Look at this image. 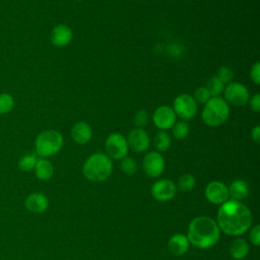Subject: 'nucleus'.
<instances>
[{
	"label": "nucleus",
	"mask_w": 260,
	"mask_h": 260,
	"mask_svg": "<svg viewBox=\"0 0 260 260\" xmlns=\"http://www.w3.org/2000/svg\"><path fill=\"white\" fill-rule=\"evenodd\" d=\"M105 149L106 154L111 159L121 160L127 156L129 150L126 137L118 132L110 134L105 141Z\"/></svg>",
	"instance_id": "nucleus-7"
},
{
	"label": "nucleus",
	"mask_w": 260,
	"mask_h": 260,
	"mask_svg": "<svg viewBox=\"0 0 260 260\" xmlns=\"http://www.w3.org/2000/svg\"><path fill=\"white\" fill-rule=\"evenodd\" d=\"M230 116V106L221 96H212L204 104L202 110V121L208 127H218L222 125Z\"/></svg>",
	"instance_id": "nucleus-4"
},
{
	"label": "nucleus",
	"mask_w": 260,
	"mask_h": 260,
	"mask_svg": "<svg viewBox=\"0 0 260 260\" xmlns=\"http://www.w3.org/2000/svg\"><path fill=\"white\" fill-rule=\"evenodd\" d=\"M249 239L254 246L260 245V225L259 224H256L252 228L249 235Z\"/></svg>",
	"instance_id": "nucleus-32"
},
{
	"label": "nucleus",
	"mask_w": 260,
	"mask_h": 260,
	"mask_svg": "<svg viewBox=\"0 0 260 260\" xmlns=\"http://www.w3.org/2000/svg\"><path fill=\"white\" fill-rule=\"evenodd\" d=\"M37 160L38 158L35 153L24 154L18 160V168L23 172H30L35 169Z\"/></svg>",
	"instance_id": "nucleus-24"
},
{
	"label": "nucleus",
	"mask_w": 260,
	"mask_h": 260,
	"mask_svg": "<svg viewBox=\"0 0 260 260\" xmlns=\"http://www.w3.org/2000/svg\"><path fill=\"white\" fill-rule=\"evenodd\" d=\"M36 177L41 181H47L52 178L54 174V167L52 162L47 158H39L35 166Z\"/></svg>",
	"instance_id": "nucleus-19"
},
{
	"label": "nucleus",
	"mask_w": 260,
	"mask_h": 260,
	"mask_svg": "<svg viewBox=\"0 0 260 260\" xmlns=\"http://www.w3.org/2000/svg\"><path fill=\"white\" fill-rule=\"evenodd\" d=\"M70 135L75 143L79 145H84L90 141L92 137V129L88 123L84 121H79L72 126L70 130Z\"/></svg>",
	"instance_id": "nucleus-15"
},
{
	"label": "nucleus",
	"mask_w": 260,
	"mask_h": 260,
	"mask_svg": "<svg viewBox=\"0 0 260 260\" xmlns=\"http://www.w3.org/2000/svg\"><path fill=\"white\" fill-rule=\"evenodd\" d=\"M64 139L57 130H45L39 133L35 141L36 153L43 157H49L58 153L63 147Z\"/></svg>",
	"instance_id": "nucleus-5"
},
{
	"label": "nucleus",
	"mask_w": 260,
	"mask_h": 260,
	"mask_svg": "<svg viewBox=\"0 0 260 260\" xmlns=\"http://www.w3.org/2000/svg\"><path fill=\"white\" fill-rule=\"evenodd\" d=\"M215 75L223 84H225L232 82V79L234 77V71L229 66H221L220 68H218Z\"/></svg>",
	"instance_id": "nucleus-28"
},
{
	"label": "nucleus",
	"mask_w": 260,
	"mask_h": 260,
	"mask_svg": "<svg viewBox=\"0 0 260 260\" xmlns=\"http://www.w3.org/2000/svg\"><path fill=\"white\" fill-rule=\"evenodd\" d=\"M134 125L137 127V128H142L144 127L148 121H149V116H148V113L141 109V110H138L135 115H134Z\"/></svg>",
	"instance_id": "nucleus-30"
},
{
	"label": "nucleus",
	"mask_w": 260,
	"mask_h": 260,
	"mask_svg": "<svg viewBox=\"0 0 260 260\" xmlns=\"http://www.w3.org/2000/svg\"><path fill=\"white\" fill-rule=\"evenodd\" d=\"M171 129H172V134L176 139H184L188 136L190 132L189 124L183 120L176 122Z\"/></svg>",
	"instance_id": "nucleus-23"
},
{
	"label": "nucleus",
	"mask_w": 260,
	"mask_h": 260,
	"mask_svg": "<svg viewBox=\"0 0 260 260\" xmlns=\"http://www.w3.org/2000/svg\"><path fill=\"white\" fill-rule=\"evenodd\" d=\"M14 107V99L10 93H0V114H7L11 112Z\"/></svg>",
	"instance_id": "nucleus-26"
},
{
	"label": "nucleus",
	"mask_w": 260,
	"mask_h": 260,
	"mask_svg": "<svg viewBox=\"0 0 260 260\" xmlns=\"http://www.w3.org/2000/svg\"><path fill=\"white\" fill-rule=\"evenodd\" d=\"M250 78L255 84L260 83V63L259 61H256L250 69Z\"/></svg>",
	"instance_id": "nucleus-31"
},
{
	"label": "nucleus",
	"mask_w": 260,
	"mask_h": 260,
	"mask_svg": "<svg viewBox=\"0 0 260 260\" xmlns=\"http://www.w3.org/2000/svg\"><path fill=\"white\" fill-rule=\"evenodd\" d=\"M73 39V31L70 26L64 23L55 25L50 34L51 43L58 48L66 47Z\"/></svg>",
	"instance_id": "nucleus-14"
},
{
	"label": "nucleus",
	"mask_w": 260,
	"mask_h": 260,
	"mask_svg": "<svg viewBox=\"0 0 260 260\" xmlns=\"http://www.w3.org/2000/svg\"><path fill=\"white\" fill-rule=\"evenodd\" d=\"M248 103L252 111L256 113L260 112V94L259 93H255L254 95H252V98L249 99Z\"/></svg>",
	"instance_id": "nucleus-33"
},
{
	"label": "nucleus",
	"mask_w": 260,
	"mask_h": 260,
	"mask_svg": "<svg viewBox=\"0 0 260 260\" xmlns=\"http://www.w3.org/2000/svg\"><path fill=\"white\" fill-rule=\"evenodd\" d=\"M222 93L223 100L229 106L232 105L235 107H241L246 105L250 99V92L247 86L237 81L228 83V85L224 86Z\"/></svg>",
	"instance_id": "nucleus-8"
},
{
	"label": "nucleus",
	"mask_w": 260,
	"mask_h": 260,
	"mask_svg": "<svg viewBox=\"0 0 260 260\" xmlns=\"http://www.w3.org/2000/svg\"><path fill=\"white\" fill-rule=\"evenodd\" d=\"M224 86L225 85L217 78V76L213 75L208 78L205 87L208 89V91L212 98V96H219V94L222 93Z\"/></svg>",
	"instance_id": "nucleus-22"
},
{
	"label": "nucleus",
	"mask_w": 260,
	"mask_h": 260,
	"mask_svg": "<svg viewBox=\"0 0 260 260\" xmlns=\"http://www.w3.org/2000/svg\"><path fill=\"white\" fill-rule=\"evenodd\" d=\"M189 240L183 234H175L168 242V249L171 254L175 256L184 255L189 250Z\"/></svg>",
	"instance_id": "nucleus-17"
},
{
	"label": "nucleus",
	"mask_w": 260,
	"mask_h": 260,
	"mask_svg": "<svg viewBox=\"0 0 260 260\" xmlns=\"http://www.w3.org/2000/svg\"><path fill=\"white\" fill-rule=\"evenodd\" d=\"M152 122L161 131L169 130L177 122V116L172 107L164 105L156 108L152 114Z\"/></svg>",
	"instance_id": "nucleus-9"
},
{
	"label": "nucleus",
	"mask_w": 260,
	"mask_h": 260,
	"mask_svg": "<svg viewBox=\"0 0 260 260\" xmlns=\"http://www.w3.org/2000/svg\"><path fill=\"white\" fill-rule=\"evenodd\" d=\"M251 138L253 139L254 142L259 143V141H260V127L258 125H256L255 127L252 128V130H251Z\"/></svg>",
	"instance_id": "nucleus-34"
},
{
	"label": "nucleus",
	"mask_w": 260,
	"mask_h": 260,
	"mask_svg": "<svg viewBox=\"0 0 260 260\" xmlns=\"http://www.w3.org/2000/svg\"><path fill=\"white\" fill-rule=\"evenodd\" d=\"M172 108L177 117L181 118L183 121H189L196 116L198 104L192 95L181 93L175 98Z\"/></svg>",
	"instance_id": "nucleus-6"
},
{
	"label": "nucleus",
	"mask_w": 260,
	"mask_h": 260,
	"mask_svg": "<svg viewBox=\"0 0 260 260\" xmlns=\"http://www.w3.org/2000/svg\"><path fill=\"white\" fill-rule=\"evenodd\" d=\"M249 253V244L246 240L238 238L234 240L230 246V254L236 260L245 258Z\"/></svg>",
	"instance_id": "nucleus-20"
},
{
	"label": "nucleus",
	"mask_w": 260,
	"mask_h": 260,
	"mask_svg": "<svg viewBox=\"0 0 260 260\" xmlns=\"http://www.w3.org/2000/svg\"><path fill=\"white\" fill-rule=\"evenodd\" d=\"M207 200L213 204H222L229 199V190L225 184L219 181H212L205 188Z\"/></svg>",
	"instance_id": "nucleus-13"
},
{
	"label": "nucleus",
	"mask_w": 260,
	"mask_h": 260,
	"mask_svg": "<svg viewBox=\"0 0 260 260\" xmlns=\"http://www.w3.org/2000/svg\"><path fill=\"white\" fill-rule=\"evenodd\" d=\"M24 205L26 209L32 213H42L47 210L49 200L42 193H31L26 197Z\"/></svg>",
	"instance_id": "nucleus-16"
},
{
	"label": "nucleus",
	"mask_w": 260,
	"mask_h": 260,
	"mask_svg": "<svg viewBox=\"0 0 260 260\" xmlns=\"http://www.w3.org/2000/svg\"><path fill=\"white\" fill-rule=\"evenodd\" d=\"M195 177L191 174H184L178 179L177 186L180 191L188 192L191 191L195 186Z\"/></svg>",
	"instance_id": "nucleus-25"
},
{
	"label": "nucleus",
	"mask_w": 260,
	"mask_h": 260,
	"mask_svg": "<svg viewBox=\"0 0 260 260\" xmlns=\"http://www.w3.org/2000/svg\"><path fill=\"white\" fill-rule=\"evenodd\" d=\"M75 1H84V0H75Z\"/></svg>",
	"instance_id": "nucleus-35"
},
{
	"label": "nucleus",
	"mask_w": 260,
	"mask_h": 260,
	"mask_svg": "<svg viewBox=\"0 0 260 260\" xmlns=\"http://www.w3.org/2000/svg\"><path fill=\"white\" fill-rule=\"evenodd\" d=\"M166 167L165 158L157 151H150L145 154L142 160V168L144 173L150 178L159 177Z\"/></svg>",
	"instance_id": "nucleus-10"
},
{
	"label": "nucleus",
	"mask_w": 260,
	"mask_h": 260,
	"mask_svg": "<svg viewBox=\"0 0 260 260\" xmlns=\"http://www.w3.org/2000/svg\"><path fill=\"white\" fill-rule=\"evenodd\" d=\"M220 230L214 219L208 216L194 218L188 228L189 243L199 249L213 247L219 240Z\"/></svg>",
	"instance_id": "nucleus-2"
},
{
	"label": "nucleus",
	"mask_w": 260,
	"mask_h": 260,
	"mask_svg": "<svg viewBox=\"0 0 260 260\" xmlns=\"http://www.w3.org/2000/svg\"><path fill=\"white\" fill-rule=\"evenodd\" d=\"M113 170L112 159L103 152H95L89 155L82 167L84 177L93 183L106 181Z\"/></svg>",
	"instance_id": "nucleus-3"
},
{
	"label": "nucleus",
	"mask_w": 260,
	"mask_h": 260,
	"mask_svg": "<svg viewBox=\"0 0 260 260\" xmlns=\"http://www.w3.org/2000/svg\"><path fill=\"white\" fill-rule=\"evenodd\" d=\"M120 168L124 174H126L128 176H132L137 171V164L134 158H132L130 156H125L121 159Z\"/></svg>",
	"instance_id": "nucleus-27"
},
{
	"label": "nucleus",
	"mask_w": 260,
	"mask_h": 260,
	"mask_svg": "<svg viewBox=\"0 0 260 260\" xmlns=\"http://www.w3.org/2000/svg\"><path fill=\"white\" fill-rule=\"evenodd\" d=\"M172 144V139L167 131H158L153 137V145L157 152L167 151Z\"/></svg>",
	"instance_id": "nucleus-21"
},
{
	"label": "nucleus",
	"mask_w": 260,
	"mask_h": 260,
	"mask_svg": "<svg viewBox=\"0 0 260 260\" xmlns=\"http://www.w3.org/2000/svg\"><path fill=\"white\" fill-rule=\"evenodd\" d=\"M195 102L197 104H201V105H204L206 104L209 99L211 98L208 89L205 87V86H199L195 89L194 91V95H193Z\"/></svg>",
	"instance_id": "nucleus-29"
},
{
	"label": "nucleus",
	"mask_w": 260,
	"mask_h": 260,
	"mask_svg": "<svg viewBox=\"0 0 260 260\" xmlns=\"http://www.w3.org/2000/svg\"><path fill=\"white\" fill-rule=\"evenodd\" d=\"M228 190H229V196H231L232 199L237 201L243 200L249 194V186L247 182L240 179L233 181L230 187L228 188Z\"/></svg>",
	"instance_id": "nucleus-18"
},
{
	"label": "nucleus",
	"mask_w": 260,
	"mask_h": 260,
	"mask_svg": "<svg viewBox=\"0 0 260 260\" xmlns=\"http://www.w3.org/2000/svg\"><path fill=\"white\" fill-rule=\"evenodd\" d=\"M253 216L250 209L241 201L226 200L220 204L216 223L220 231L229 236H241L252 225Z\"/></svg>",
	"instance_id": "nucleus-1"
},
{
	"label": "nucleus",
	"mask_w": 260,
	"mask_h": 260,
	"mask_svg": "<svg viewBox=\"0 0 260 260\" xmlns=\"http://www.w3.org/2000/svg\"><path fill=\"white\" fill-rule=\"evenodd\" d=\"M128 147L134 152H144L150 145V137L146 130L143 128L135 127L132 129L127 136Z\"/></svg>",
	"instance_id": "nucleus-11"
},
{
	"label": "nucleus",
	"mask_w": 260,
	"mask_h": 260,
	"mask_svg": "<svg viewBox=\"0 0 260 260\" xmlns=\"http://www.w3.org/2000/svg\"><path fill=\"white\" fill-rule=\"evenodd\" d=\"M177 192V187L171 180L162 179L156 181L150 189L151 196L160 202L171 200Z\"/></svg>",
	"instance_id": "nucleus-12"
}]
</instances>
